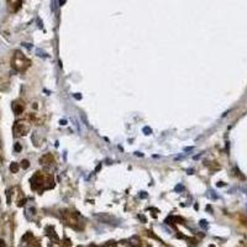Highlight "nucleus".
Here are the masks:
<instances>
[{
  "label": "nucleus",
  "instance_id": "nucleus-1",
  "mask_svg": "<svg viewBox=\"0 0 247 247\" xmlns=\"http://www.w3.org/2000/svg\"><path fill=\"white\" fill-rule=\"evenodd\" d=\"M22 110H23V106H22V105H20V104H14V111H15L16 115L21 114Z\"/></svg>",
  "mask_w": 247,
  "mask_h": 247
},
{
  "label": "nucleus",
  "instance_id": "nucleus-2",
  "mask_svg": "<svg viewBox=\"0 0 247 247\" xmlns=\"http://www.w3.org/2000/svg\"><path fill=\"white\" fill-rule=\"evenodd\" d=\"M10 171L13 172V173H16L17 171H19V164L15 163V162H14V163H11V166H10Z\"/></svg>",
  "mask_w": 247,
  "mask_h": 247
},
{
  "label": "nucleus",
  "instance_id": "nucleus-3",
  "mask_svg": "<svg viewBox=\"0 0 247 247\" xmlns=\"http://www.w3.org/2000/svg\"><path fill=\"white\" fill-rule=\"evenodd\" d=\"M16 126H17V127H20V126H22V122H17ZM17 127H15V132H16L15 135H16V136L19 135V132H17ZM23 132H25V130H22V127H21V130H20V135H23Z\"/></svg>",
  "mask_w": 247,
  "mask_h": 247
},
{
  "label": "nucleus",
  "instance_id": "nucleus-4",
  "mask_svg": "<svg viewBox=\"0 0 247 247\" xmlns=\"http://www.w3.org/2000/svg\"><path fill=\"white\" fill-rule=\"evenodd\" d=\"M21 167L23 168V169H27V168L30 167V162H28L27 159H23V161L21 162Z\"/></svg>",
  "mask_w": 247,
  "mask_h": 247
},
{
  "label": "nucleus",
  "instance_id": "nucleus-5",
  "mask_svg": "<svg viewBox=\"0 0 247 247\" xmlns=\"http://www.w3.org/2000/svg\"><path fill=\"white\" fill-rule=\"evenodd\" d=\"M14 148H15V151H16V152H20L21 149H22V146H21V144H20L19 142H17V143H15V147H14Z\"/></svg>",
  "mask_w": 247,
  "mask_h": 247
},
{
  "label": "nucleus",
  "instance_id": "nucleus-6",
  "mask_svg": "<svg viewBox=\"0 0 247 247\" xmlns=\"http://www.w3.org/2000/svg\"><path fill=\"white\" fill-rule=\"evenodd\" d=\"M0 247H5V241L0 238Z\"/></svg>",
  "mask_w": 247,
  "mask_h": 247
}]
</instances>
